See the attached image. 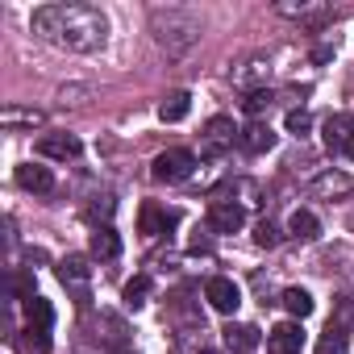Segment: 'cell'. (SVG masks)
<instances>
[{
  "label": "cell",
  "instance_id": "obj_17",
  "mask_svg": "<svg viewBox=\"0 0 354 354\" xmlns=\"http://www.w3.org/2000/svg\"><path fill=\"white\" fill-rule=\"evenodd\" d=\"M259 342H263V333L254 325H225V350L230 354H250V350H259Z\"/></svg>",
  "mask_w": 354,
  "mask_h": 354
},
{
  "label": "cell",
  "instance_id": "obj_30",
  "mask_svg": "<svg viewBox=\"0 0 354 354\" xmlns=\"http://www.w3.org/2000/svg\"><path fill=\"white\" fill-rule=\"evenodd\" d=\"M80 96H88V88H63V92H59V100H63V104H84Z\"/></svg>",
  "mask_w": 354,
  "mask_h": 354
},
{
  "label": "cell",
  "instance_id": "obj_21",
  "mask_svg": "<svg viewBox=\"0 0 354 354\" xmlns=\"http://www.w3.org/2000/svg\"><path fill=\"white\" fill-rule=\"evenodd\" d=\"M188 109H192V96H188V92H171V96L158 104V121L175 125V121H184V117H188Z\"/></svg>",
  "mask_w": 354,
  "mask_h": 354
},
{
  "label": "cell",
  "instance_id": "obj_2",
  "mask_svg": "<svg viewBox=\"0 0 354 354\" xmlns=\"http://www.w3.org/2000/svg\"><path fill=\"white\" fill-rule=\"evenodd\" d=\"M150 34L167 59H184L201 42V21L188 9H154L150 13Z\"/></svg>",
  "mask_w": 354,
  "mask_h": 354
},
{
  "label": "cell",
  "instance_id": "obj_15",
  "mask_svg": "<svg viewBox=\"0 0 354 354\" xmlns=\"http://www.w3.org/2000/svg\"><path fill=\"white\" fill-rule=\"evenodd\" d=\"M180 225V213L175 209H158V205H142V234H167V230H175Z\"/></svg>",
  "mask_w": 354,
  "mask_h": 354
},
{
  "label": "cell",
  "instance_id": "obj_12",
  "mask_svg": "<svg viewBox=\"0 0 354 354\" xmlns=\"http://www.w3.org/2000/svg\"><path fill=\"white\" fill-rule=\"evenodd\" d=\"M59 279H63L71 292L88 296V283H92V267H88V259H80V254L63 259V263H59Z\"/></svg>",
  "mask_w": 354,
  "mask_h": 354
},
{
  "label": "cell",
  "instance_id": "obj_18",
  "mask_svg": "<svg viewBox=\"0 0 354 354\" xmlns=\"http://www.w3.org/2000/svg\"><path fill=\"white\" fill-rule=\"evenodd\" d=\"M350 129H354V117H346V113H337V117H329V121H325V146H329L333 154H346V142H350Z\"/></svg>",
  "mask_w": 354,
  "mask_h": 354
},
{
  "label": "cell",
  "instance_id": "obj_20",
  "mask_svg": "<svg viewBox=\"0 0 354 354\" xmlns=\"http://www.w3.org/2000/svg\"><path fill=\"white\" fill-rule=\"evenodd\" d=\"M288 234H292V238H300V242H313V238L321 234L317 213H313V209H296V213L288 217Z\"/></svg>",
  "mask_w": 354,
  "mask_h": 354
},
{
  "label": "cell",
  "instance_id": "obj_22",
  "mask_svg": "<svg viewBox=\"0 0 354 354\" xmlns=\"http://www.w3.org/2000/svg\"><path fill=\"white\" fill-rule=\"evenodd\" d=\"M92 254H96V259H117V254H121V238H117L113 225H100V230L92 234Z\"/></svg>",
  "mask_w": 354,
  "mask_h": 354
},
{
  "label": "cell",
  "instance_id": "obj_31",
  "mask_svg": "<svg viewBox=\"0 0 354 354\" xmlns=\"http://www.w3.org/2000/svg\"><path fill=\"white\" fill-rule=\"evenodd\" d=\"M188 246H192V254H209V250H213V242H209V238H205L201 230H196V238H192Z\"/></svg>",
  "mask_w": 354,
  "mask_h": 354
},
{
  "label": "cell",
  "instance_id": "obj_13",
  "mask_svg": "<svg viewBox=\"0 0 354 354\" xmlns=\"http://www.w3.org/2000/svg\"><path fill=\"white\" fill-rule=\"evenodd\" d=\"M283 17H296V21H325L329 17V5H321V0H300V5H296V0H279V5H275Z\"/></svg>",
  "mask_w": 354,
  "mask_h": 354
},
{
  "label": "cell",
  "instance_id": "obj_14",
  "mask_svg": "<svg viewBox=\"0 0 354 354\" xmlns=\"http://www.w3.org/2000/svg\"><path fill=\"white\" fill-rule=\"evenodd\" d=\"M17 184H21L26 192H55V175H50V167L21 162V167H17Z\"/></svg>",
  "mask_w": 354,
  "mask_h": 354
},
{
  "label": "cell",
  "instance_id": "obj_10",
  "mask_svg": "<svg viewBox=\"0 0 354 354\" xmlns=\"http://www.w3.org/2000/svg\"><path fill=\"white\" fill-rule=\"evenodd\" d=\"M80 150L84 146H80L75 133H46V138H38V154L42 158H63L67 162V158H80Z\"/></svg>",
  "mask_w": 354,
  "mask_h": 354
},
{
  "label": "cell",
  "instance_id": "obj_26",
  "mask_svg": "<svg viewBox=\"0 0 354 354\" xmlns=\"http://www.w3.org/2000/svg\"><path fill=\"white\" fill-rule=\"evenodd\" d=\"M271 100H275V92H271V88H254V92H246L242 109H246L250 117H259V113H267V109H271Z\"/></svg>",
  "mask_w": 354,
  "mask_h": 354
},
{
  "label": "cell",
  "instance_id": "obj_6",
  "mask_svg": "<svg viewBox=\"0 0 354 354\" xmlns=\"http://www.w3.org/2000/svg\"><path fill=\"white\" fill-rule=\"evenodd\" d=\"M246 225V209L234 201H213L209 205V230L213 234H238Z\"/></svg>",
  "mask_w": 354,
  "mask_h": 354
},
{
  "label": "cell",
  "instance_id": "obj_5",
  "mask_svg": "<svg viewBox=\"0 0 354 354\" xmlns=\"http://www.w3.org/2000/svg\"><path fill=\"white\" fill-rule=\"evenodd\" d=\"M234 138H238V125H234L230 117H213V121L205 125L201 154H205V158H217V154H225V150L234 146Z\"/></svg>",
  "mask_w": 354,
  "mask_h": 354
},
{
  "label": "cell",
  "instance_id": "obj_11",
  "mask_svg": "<svg viewBox=\"0 0 354 354\" xmlns=\"http://www.w3.org/2000/svg\"><path fill=\"white\" fill-rule=\"evenodd\" d=\"M238 146H242L246 154H263V150H271V146H275V133H271V125H267V121H250V125H242V129H238Z\"/></svg>",
  "mask_w": 354,
  "mask_h": 354
},
{
  "label": "cell",
  "instance_id": "obj_4",
  "mask_svg": "<svg viewBox=\"0 0 354 354\" xmlns=\"http://www.w3.org/2000/svg\"><path fill=\"white\" fill-rule=\"evenodd\" d=\"M26 317H30V325H26L30 346L50 350V329H55V308H50V300H46V296H30V300H26Z\"/></svg>",
  "mask_w": 354,
  "mask_h": 354
},
{
  "label": "cell",
  "instance_id": "obj_28",
  "mask_svg": "<svg viewBox=\"0 0 354 354\" xmlns=\"http://www.w3.org/2000/svg\"><path fill=\"white\" fill-rule=\"evenodd\" d=\"M254 242H259L263 250H271V246H279V230H275L271 221H259V225H254Z\"/></svg>",
  "mask_w": 354,
  "mask_h": 354
},
{
  "label": "cell",
  "instance_id": "obj_29",
  "mask_svg": "<svg viewBox=\"0 0 354 354\" xmlns=\"http://www.w3.org/2000/svg\"><path fill=\"white\" fill-rule=\"evenodd\" d=\"M113 209H117V205H113V196H96V201L88 205V217H92V221H96V217H104V221H109V217H113Z\"/></svg>",
  "mask_w": 354,
  "mask_h": 354
},
{
  "label": "cell",
  "instance_id": "obj_24",
  "mask_svg": "<svg viewBox=\"0 0 354 354\" xmlns=\"http://www.w3.org/2000/svg\"><path fill=\"white\" fill-rule=\"evenodd\" d=\"M146 296H150V275H133V279L125 283V292H121L125 308H142V304H146Z\"/></svg>",
  "mask_w": 354,
  "mask_h": 354
},
{
  "label": "cell",
  "instance_id": "obj_9",
  "mask_svg": "<svg viewBox=\"0 0 354 354\" xmlns=\"http://www.w3.org/2000/svg\"><path fill=\"white\" fill-rule=\"evenodd\" d=\"M308 192H313V196H325V201H337V196L354 192V180H350L346 171H321L317 180L308 184Z\"/></svg>",
  "mask_w": 354,
  "mask_h": 354
},
{
  "label": "cell",
  "instance_id": "obj_23",
  "mask_svg": "<svg viewBox=\"0 0 354 354\" xmlns=\"http://www.w3.org/2000/svg\"><path fill=\"white\" fill-rule=\"evenodd\" d=\"M350 350V333L342 325H329L321 337H317V354H346Z\"/></svg>",
  "mask_w": 354,
  "mask_h": 354
},
{
  "label": "cell",
  "instance_id": "obj_8",
  "mask_svg": "<svg viewBox=\"0 0 354 354\" xmlns=\"http://www.w3.org/2000/svg\"><path fill=\"white\" fill-rule=\"evenodd\" d=\"M300 346H304L300 321H283V325H275V329L267 333V350H271V354H300Z\"/></svg>",
  "mask_w": 354,
  "mask_h": 354
},
{
  "label": "cell",
  "instance_id": "obj_32",
  "mask_svg": "<svg viewBox=\"0 0 354 354\" xmlns=\"http://www.w3.org/2000/svg\"><path fill=\"white\" fill-rule=\"evenodd\" d=\"M346 154L354 158V129H350V142H346Z\"/></svg>",
  "mask_w": 354,
  "mask_h": 354
},
{
  "label": "cell",
  "instance_id": "obj_1",
  "mask_svg": "<svg viewBox=\"0 0 354 354\" xmlns=\"http://www.w3.org/2000/svg\"><path fill=\"white\" fill-rule=\"evenodd\" d=\"M30 26L50 46L75 50V55H92L109 42V17L96 5H42L34 9Z\"/></svg>",
  "mask_w": 354,
  "mask_h": 354
},
{
  "label": "cell",
  "instance_id": "obj_3",
  "mask_svg": "<svg viewBox=\"0 0 354 354\" xmlns=\"http://www.w3.org/2000/svg\"><path fill=\"white\" fill-rule=\"evenodd\" d=\"M196 171V154L192 150H184V146H175V150H162L158 158H154V180L158 184H184L188 175Z\"/></svg>",
  "mask_w": 354,
  "mask_h": 354
},
{
  "label": "cell",
  "instance_id": "obj_16",
  "mask_svg": "<svg viewBox=\"0 0 354 354\" xmlns=\"http://www.w3.org/2000/svg\"><path fill=\"white\" fill-rule=\"evenodd\" d=\"M267 75H271V59H267V55H254V59H246V63L234 71V84L254 92V84H267Z\"/></svg>",
  "mask_w": 354,
  "mask_h": 354
},
{
  "label": "cell",
  "instance_id": "obj_19",
  "mask_svg": "<svg viewBox=\"0 0 354 354\" xmlns=\"http://www.w3.org/2000/svg\"><path fill=\"white\" fill-rule=\"evenodd\" d=\"M46 117L38 113V109H21V104H5V109H0V125H5V129H38Z\"/></svg>",
  "mask_w": 354,
  "mask_h": 354
},
{
  "label": "cell",
  "instance_id": "obj_25",
  "mask_svg": "<svg viewBox=\"0 0 354 354\" xmlns=\"http://www.w3.org/2000/svg\"><path fill=\"white\" fill-rule=\"evenodd\" d=\"M283 308H288L292 317H308V313H313V296H308L304 288H288V292H283Z\"/></svg>",
  "mask_w": 354,
  "mask_h": 354
},
{
  "label": "cell",
  "instance_id": "obj_27",
  "mask_svg": "<svg viewBox=\"0 0 354 354\" xmlns=\"http://www.w3.org/2000/svg\"><path fill=\"white\" fill-rule=\"evenodd\" d=\"M308 129H313V117H308L304 109H292V113H288V133H292V138H304Z\"/></svg>",
  "mask_w": 354,
  "mask_h": 354
},
{
  "label": "cell",
  "instance_id": "obj_7",
  "mask_svg": "<svg viewBox=\"0 0 354 354\" xmlns=\"http://www.w3.org/2000/svg\"><path fill=\"white\" fill-rule=\"evenodd\" d=\"M205 296H209V304H213L217 313H238V304H242L238 283H234V279H225V275H213V279H209V288H205Z\"/></svg>",
  "mask_w": 354,
  "mask_h": 354
}]
</instances>
